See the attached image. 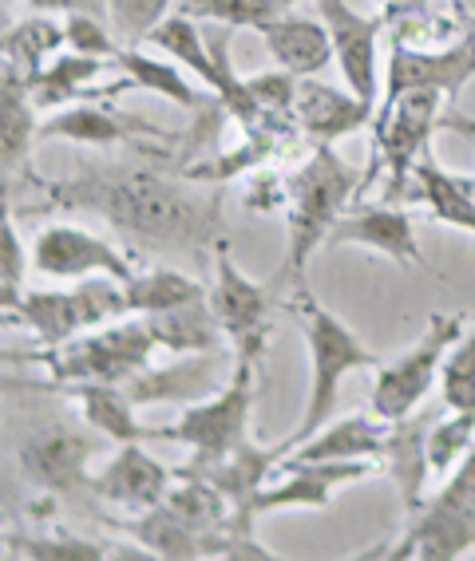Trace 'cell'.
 <instances>
[{"label":"cell","mask_w":475,"mask_h":561,"mask_svg":"<svg viewBox=\"0 0 475 561\" xmlns=\"http://www.w3.org/2000/svg\"><path fill=\"white\" fill-rule=\"evenodd\" d=\"M52 202L95 210L147 250H199L218 226V194H194L159 171L115 167L71 179Z\"/></svg>","instance_id":"6da1fadb"},{"label":"cell","mask_w":475,"mask_h":561,"mask_svg":"<svg viewBox=\"0 0 475 561\" xmlns=\"http://www.w3.org/2000/svg\"><path fill=\"white\" fill-rule=\"evenodd\" d=\"M361 186L364 171L349 167L333 151V142H317L309 162L290 179V241H285V261L273 277V289H302L305 265H309L314 250L325 245L329 230Z\"/></svg>","instance_id":"7a4b0ae2"},{"label":"cell","mask_w":475,"mask_h":561,"mask_svg":"<svg viewBox=\"0 0 475 561\" xmlns=\"http://www.w3.org/2000/svg\"><path fill=\"white\" fill-rule=\"evenodd\" d=\"M290 305H294L297 321H302L305 344H309V368H314L309 403H305V415H302V423H297V432L290 435V451H294L297 443H305L309 435H317L325 423L333 420L337 391H341L344 376L357 368H381V356L364 348L353 332L344 329L333 312L325 309L314 293H309V285L294 289Z\"/></svg>","instance_id":"3957f363"},{"label":"cell","mask_w":475,"mask_h":561,"mask_svg":"<svg viewBox=\"0 0 475 561\" xmlns=\"http://www.w3.org/2000/svg\"><path fill=\"white\" fill-rule=\"evenodd\" d=\"M258 364L238 360L234 376L223 383V391H214L211 400H199L182 411L179 420L167 427H151V439L182 443L191 447V459L174 467V479H191V474H206L214 462H223L230 451H238L250 439V408H253V376Z\"/></svg>","instance_id":"277c9868"},{"label":"cell","mask_w":475,"mask_h":561,"mask_svg":"<svg viewBox=\"0 0 475 561\" xmlns=\"http://www.w3.org/2000/svg\"><path fill=\"white\" fill-rule=\"evenodd\" d=\"M155 336L147 321H112L103 329H91L88 336L48 348V356L36 360L48 368L56 388L64 383H123L135 371H143L155 356Z\"/></svg>","instance_id":"5b68a950"},{"label":"cell","mask_w":475,"mask_h":561,"mask_svg":"<svg viewBox=\"0 0 475 561\" xmlns=\"http://www.w3.org/2000/svg\"><path fill=\"white\" fill-rule=\"evenodd\" d=\"M9 317L36 332L44 348H60V344L76 341L80 332L103 329V324L127 317V297H123V280L83 277L76 289L24 293Z\"/></svg>","instance_id":"8992f818"},{"label":"cell","mask_w":475,"mask_h":561,"mask_svg":"<svg viewBox=\"0 0 475 561\" xmlns=\"http://www.w3.org/2000/svg\"><path fill=\"white\" fill-rule=\"evenodd\" d=\"M460 336H464V317L432 312L425 336H420L405 356H396V360L376 368V383H373V400H369V408L388 423L412 415V411L425 403L428 391H432V383L440 380L444 356L452 352V344L460 341Z\"/></svg>","instance_id":"52a82bcc"},{"label":"cell","mask_w":475,"mask_h":561,"mask_svg":"<svg viewBox=\"0 0 475 561\" xmlns=\"http://www.w3.org/2000/svg\"><path fill=\"white\" fill-rule=\"evenodd\" d=\"M440 91H405L381 107L376 115V147H373V171H364V186H373L376 171H388V194H405L408 179H412L416 159L425 154L428 139H432L436 123H440V107H444ZM361 186V191H364Z\"/></svg>","instance_id":"ba28073f"},{"label":"cell","mask_w":475,"mask_h":561,"mask_svg":"<svg viewBox=\"0 0 475 561\" xmlns=\"http://www.w3.org/2000/svg\"><path fill=\"white\" fill-rule=\"evenodd\" d=\"M206 301H211L223 332L234 341V348H238V360H250V364L262 360V352L273 341V321H270L273 289L250 280L234 265L226 241L214 245V285Z\"/></svg>","instance_id":"9c48e42d"},{"label":"cell","mask_w":475,"mask_h":561,"mask_svg":"<svg viewBox=\"0 0 475 561\" xmlns=\"http://www.w3.org/2000/svg\"><path fill=\"white\" fill-rule=\"evenodd\" d=\"M103 439L108 435H100L91 423H52L16 447V467L44 494H91L88 462L100 455Z\"/></svg>","instance_id":"30bf717a"},{"label":"cell","mask_w":475,"mask_h":561,"mask_svg":"<svg viewBox=\"0 0 475 561\" xmlns=\"http://www.w3.org/2000/svg\"><path fill=\"white\" fill-rule=\"evenodd\" d=\"M475 550V502L452 499L436 491L420 502V511L408 514V530L385 546L369 550L361 558H388V561H455Z\"/></svg>","instance_id":"8fae6325"},{"label":"cell","mask_w":475,"mask_h":561,"mask_svg":"<svg viewBox=\"0 0 475 561\" xmlns=\"http://www.w3.org/2000/svg\"><path fill=\"white\" fill-rule=\"evenodd\" d=\"M32 270L52 280H83V277H115L132 280L135 270L127 253L115 250L100 233L80 230V226H48L36 233L32 245Z\"/></svg>","instance_id":"7c38bea8"},{"label":"cell","mask_w":475,"mask_h":561,"mask_svg":"<svg viewBox=\"0 0 475 561\" xmlns=\"http://www.w3.org/2000/svg\"><path fill=\"white\" fill-rule=\"evenodd\" d=\"M475 80V32H464L448 48H412V44L393 41L388 51V80L385 103L405 95V91H440L444 100H460V91Z\"/></svg>","instance_id":"4fadbf2b"},{"label":"cell","mask_w":475,"mask_h":561,"mask_svg":"<svg viewBox=\"0 0 475 561\" xmlns=\"http://www.w3.org/2000/svg\"><path fill=\"white\" fill-rule=\"evenodd\" d=\"M376 471V459H329V462H278L273 486H262L253 499V514L285 511V506H302V511H329L333 491L344 482H361Z\"/></svg>","instance_id":"5bb4252c"},{"label":"cell","mask_w":475,"mask_h":561,"mask_svg":"<svg viewBox=\"0 0 475 561\" xmlns=\"http://www.w3.org/2000/svg\"><path fill=\"white\" fill-rule=\"evenodd\" d=\"M325 28L333 36V56L341 64V76L353 95L376 103L381 91V68H376V36H381V16H361L344 0H317Z\"/></svg>","instance_id":"9a60e30c"},{"label":"cell","mask_w":475,"mask_h":561,"mask_svg":"<svg viewBox=\"0 0 475 561\" xmlns=\"http://www.w3.org/2000/svg\"><path fill=\"white\" fill-rule=\"evenodd\" d=\"M171 479L174 471H167L159 459H151L139 443H120V451L112 455V462L91 479V499L112 502L120 511L139 514L167 499Z\"/></svg>","instance_id":"2e32d148"},{"label":"cell","mask_w":475,"mask_h":561,"mask_svg":"<svg viewBox=\"0 0 475 561\" xmlns=\"http://www.w3.org/2000/svg\"><path fill=\"white\" fill-rule=\"evenodd\" d=\"M325 245H364V250L385 253L400 265H425L412 218L396 206H361V210L341 214Z\"/></svg>","instance_id":"e0dca14e"},{"label":"cell","mask_w":475,"mask_h":561,"mask_svg":"<svg viewBox=\"0 0 475 561\" xmlns=\"http://www.w3.org/2000/svg\"><path fill=\"white\" fill-rule=\"evenodd\" d=\"M44 139H68L83 142V147H112V142H132V139H162L167 130L155 123L127 115V111L100 107V103H80V107H60L56 115L41 123Z\"/></svg>","instance_id":"ac0fdd59"},{"label":"cell","mask_w":475,"mask_h":561,"mask_svg":"<svg viewBox=\"0 0 475 561\" xmlns=\"http://www.w3.org/2000/svg\"><path fill=\"white\" fill-rule=\"evenodd\" d=\"M436 415L432 411H412L405 420L388 423V439H385V462L388 474H393L396 499L408 514L420 511L425 502V486H428V432H432Z\"/></svg>","instance_id":"d6986e66"},{"label":"cell","mask_w":475,"mask_h":561,"mask_svg":"<svg viewBox=\"0 0 475 561\" xmlns=\"http://www.w3.org/2000/svg\"><path fill=\"white\" fill-rule=\"evenodd\" d=\"M388 420L373 408L353 411L344 420H329L317 435L297 443L285 462H329V459H385Z\"/></svg>","instance_id":"ffe728a7"},{"label":"cell","mask_w":475,"mask_h":561,"mask_svg":"<svg viewBox=\"0 0 475 561\" xmlns=\"http://www.w3.org/2000/svg\"><path fill=\"white\" fill-rule=\"evenodd\" d=\"M294 119L314 142H337L373 119V103L353 95V91H337L329 83H317L314 76H305L297 83Z\"/></svg>","instance_id":"44dd1931"},{"label":"cell","mask_w":475,"mask_h":561,"mask_svg":"<svg viewBox=\"0 0 475 561\" xmlns=\"http://www.w3.org/2000/svg\"><path fill=\"white\" fill-rule=\"evenodd\" d=\"M218 371H223V352H191V356H182V360L167 364V368H147L135 371L132 380H123L127 396L135 403H191L199 396L218 383Z\"/></svg>","instance_id":"7402d4cb"},{"label":"cell","mask_w":475,"mask_h":561,"mask_svg":"<svg viewBox=\"0 0 475 561\" xmlns=\"http://www.w3.org/2000/svg\"><path fill=\"white\" fill-rule=\"evenodd\" d=\"M262 41L273 60H278V68L294 71L297 80L317 76V71H325L329 60H333V36H329L325 21L302 16V12H294V9L282 12L273 24H265Z\"/></svg>","instance_id":"603a6c76"},{"label":"cell","mask_w":475,"mask_h":561,"mask_svg":"<svg viewBox=\"0 0 475 561\" xmlns=\"http://www.w3.org/2000/svg\"><path fill=\"white\" fill-rule=\"evenodd\" d=\"M64 391L71 396V403L80 408L83 423H91L100 435H108L112 443H143L151 439V427H143L135 420L139 403L127 396L123 383H64Z\"/></svg>","instance_id":"cb8c5ba5"},{"label":"cell","mask_w":475,"mask_h":561,"mask_svg":"<svg viewBox=\"0 0 475 561\" xmlns=\"http://www.w3.org/2000/svg\"><path fill=\"white\" fill-rule=\"evenodd\" d=\"M112 530L132 534L139 541V550L155 553V558H171V561H199L206 558V538L199 530H191L186 522L174 518L167 506H151V511H139L135 518H115Z\"/></svg>","instance_id":"d4e9b609"},{"label":"cell","mask_w":475,"mask_h":561,"mask_svg":"<svg viewBox=\"0 0 475 561\" xmlns=\"http://www.w3.org/2000/svg\"><path fill=\"white\" fill-rule=\"evenodd\" d=\"M36 135L41 127H36V103H32L29 80L12 64H4L0 68V159H4V171L24 167Z\"/></svg>","instance_id":"484cf974"},{"label":"cell","mask_w":475,"mask_h":561,"mask_svg":"<svg viewBox=\"0 0 475 561\" xmlns=\"http://www.w3.org/2000/svg\"><path fill=\"white\" fill-rule=\"evenodd\" d=\"M408 182H416V198L425 202L436 221L475 233V179H455L436 167L432 154H420Z\"/></svg>","instance_id":"4316f807"},{"label":"cell","mask_w":475,"mask_h":561,"mask_svg":"<svg viewBox=\"0 0 475 561\" xmlns=\"http://www.w3.org/2000/svg\"><path fill=\"white\" fill-rule=\"evenodd\" d=\"M143 321H147V329H151L159 348L179 352V356L214 352L226 336L218 317H214L211 301H194V305H179V309H167V312H151V317H143Z\"/></svg>","instance_id":"83f0119b"},{"label":"cell","mask_w":475,"mask_h":561,"mask_svg":"<svg viewBox=\"0 0 475 561\" xmlns=\"http://www.w3.org/2000/svg\"><path fill=\"white\" fill-rule=\"evenodd\" d=\"M103 71L100 56H83V51H68V56H52L36 76H29V91L36 111H56L68 107L71 100H91L88 83Z\"/></svg>","instance_id":"f1b7e54d"},{"label":"cell","mask_w":475,"mask_h":561,"mask_svg":"<svg viewBox=\"0 0 475 561\" xmlns=\"http://www.w3.org/2000/svg\"><path fill=\"white\" fill-rule=\"evenodd\" d=\"M123 297H127V312H167L179 309V305L206 301L211 293L199 285V280L182 277L179 270H143L132 280H123Z\"/></svg>","instance_id":"f546056e"},{"label":"cell","mask_w":475,"mask_h":561,"mask_svg":"<svg viewBox=\"0 0 475 561\" xmlns=\"http://www.w3.org/2000/svg\"><path fill=\"white\" fill-rule=\"evenodd\" d=\"M162 506L179 522H186L191 530L203 534V538L214 530H223L234 514L230 499H226L211 479H174L167 499H162Z\"/></svg>","instance_id":"4dcf8cb0"},{"label":"cell","mask_w":475,"mask_h":561,"mask_svg":"<svg viewBox=\"0 0 475 561\" xmlns=\"http://www.w3.org/2000/svg\"><path fill=\"white\" fill-rule=\"evenodd\" d=\"M64 44H68V32H64V24L52 21V12L48 16H29V21L4 28V64H12L29 80Z\"/></svg>","instance_id":"1f68e13d"},{"label":"cell","mask_w":475,"mask_h":561,"mask_svg":"<svg viewBox=\"0 0 475 561\" xmlns=\"http://www.w3.org/2000/svg\"><path fill=\"white\" fill-rule=\"evenodd\" d=\"M115 64H120L123 76H127L135 88L155 91V95H162V100L179 103L182 111H203L206 107V100L191 88V83L182 80V71L174 68V64L155 60V56H143L139 48H120Z\"/></svg>","instance_id":"d6a6232c"},{"label":"cell","mask_w":475,"mask_h":561,"mask_svg":"<svg viewBox=\"0 0 475 561\" xmlns=\"http://www.w3.org/2000/svg\"><path fill=\"white\" fill-rule=\"evenodd\" d=\"M9 558L29 561H108L120 558L115 546L80 534H9Z\"/></svg>","instance_id":"836d02e7"},{"label":"cell","mask_w":475,"mask_h":561,"mask_svg":"<svg viewBox=\"0 0 475 561\" xmlns=\"http://www.w3.org/2000/svg\"><path fill=\"white\" fill-rule=\"evenodd\" d=\"M294 0H182L179 12L194 16V21H214L223 28H253L262 32L273 24L282 12H290Z\"/></svg>","instance_id":"e575fe53"},{"label":"cell","mask_w":475,"mask_h":561,"mask_svg":"<svg viewBox=\"0 0 475 561\" xmlns=\"http://www.w3.org/2000/svg\"><path fill=\"white\" fill-rule=\"evenodd\" d=\"M440 400L452 411H475V329L452 344L440 368Z\"/></svg>","instance_id":"d590c367"},{"label":"cell","mask_w":475,"mask_h":561,"mask_svg":"<svg viewBox=\"0 0 475 561\" xmlns=\"http://www.w3.org/2000/svg\"><path fill=\"white\" fill-rule=\"evenodd\" d=\"M103 9H108V24H112L115 41L123 48H135L171 16L167 12L171 0H103Z\"/></svg>","instance_id":"8d00e7d4"},{"label":"cell","mask_w":475,"mask_h":561,"mask_svg":"<svg viewBox=\"0 0 475 561\" xmlns=\"http://www.w3.org/2000/svg\"><path fill=\"white\" fill-rule=\"evenodd\" d=\"M475 443V411H452L448 420H436L428 432V462L436 474H448Z\"/></svg>","instance_id":"74e56055"},{"label":"cell","mask_w":475,"mask_h":561,"mask_svg":"<svg viewBox=\"0 0 475 561\" xmlns=\"http://www.w3.org/2000/svg\"><path fill=\"white\" fill-rule=\"evenodd\" d=\"M64 32H68V48L83 51V56H100V60H115L123 44L112 36V28L103 24V16L95 12H71L64 21Z\"/></svg>","instance_id":"f35d334b"},{"label":"cell","mask_w":475,"mask_h":561,"mask_svg":"<svg viewBox=\"0 0 475 561\" xmlns=\"http://www.w3.org/2000/svg\"><path fill=\"white\" fill-rule=\"evenodd\" d=\"M297 76L294 71H262V76H250L246 88L250 95L258 100V107L273 119H285V115H294V103H297Z\"/></svg>","instance_id":"ab89813d"},{"label":"cell","mask_w":475,"mask_h":561,"mask_svg":"<svg viewBox=\"0 0 475 561\" xmlns=\"http://www.w3.org/2000/svg\"><path fill=\"white\" fill-rule=\"evenodd\" d=\"M0 297H4V312L16 309V301L24 297V250L21 241H16V226H12V218H4V226H0Z\"/></svg>","instance_id":"60d3db41"},{"label":"cell","mask_w":475,"mask_h":561,"mask_svg":"<svg viewBox=\"0 0 475 561\" xmlns=\"http://www.w3.org/2000/svg\"><path fill=\"white\" fill-rule=\"evenodd\" d=\"M444 494H452V499H467L475 502V443L467 447V455L460 462H455V471L448 474V482L440 486Z\"/></svg>","instance_id":"b9f144b4"},{"label":"cell","mask_w":475,"mask_h":561,"mask_svg":"<svg viewBox=\"0 0 475 561\" xmlns=\"http://www.w3.org/2000/svg\"><path fill=\"white\" fill-rule=\"evenodd\" d=\"M36 12H95V16H108L103 0H29Z\"/></svg>","instance_id":"7bdbcfd3"},{"label":"cell","mask_w":475,"mask_h":561,"mask_svg":"<svg viewBox=\"0 0 475 561\" xmlns=\"http://www.w3.org/2000/svg\"><path fill=\"white\" fill-rule=\"evenodd\" d=\"M388 4H393V9H425L428 0H388Z\"/></svg>","instance_id":"ee69618b"},{"label":"cell","mask_w":475,"mask_h":561,"mask_svg":"<svg viewBox=\"0 0 475 561\" xmlns=\"http://www.w3.org/2000/svg\"><path fill=\"white\" fill-rule=\"evenodd\" d=\"M460 4H464V9H472V12H475V0H460Z\"/></svg>","instance_id":"f6af8a7d"},{"label":"cell","mask_w":475,"mask_h":561,"mask_svg":"<svg viewBox=\"0 0 475 561\" xmlns=\"http://www.w3.org/2000/svg\"><path fill=\"white\" fill-rule=\"evenodd\" d=\"M294 4H297V0H294Z\"/></svg>","instance_id":"bcb514c9"}]
</instances>
